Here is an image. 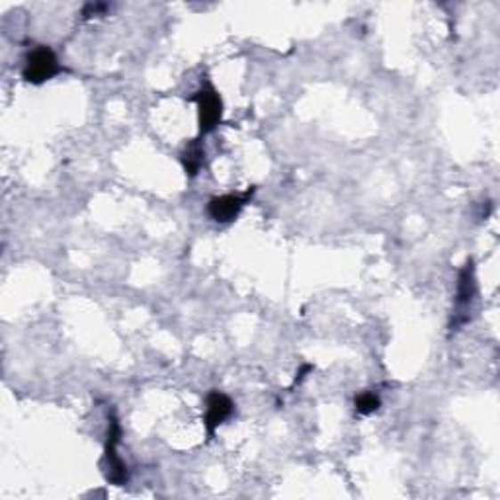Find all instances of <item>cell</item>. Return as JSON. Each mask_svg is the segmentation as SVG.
Here are the masks:
<instances>
[{"instance_id":"obj_1","label":"cell","mask_w":500,"mask_h":500,"mask_svg":"<svg viewBox=\"0 0 500 500\" xmlns=\"http://www.w3.org/2000/svg\"><path fill=\"white\" fill-rule=\"evenodd\" d=\"M477 299V276H475V264L469 258L465 266L459 270L457 276V294H456V309L452 317V325L449 328L457 331L464 325L472 321V311Z\"/></svg>"},{"instance_id":"obj_2","label":"cell","mask_w":500,"mask_h":500,"mask_svg":"<svg viewBox=\"0 0 500 500\" xmlns=\"http://www.w3.org/2000/svg\"><path fill=\"white\" fill-rule=\"evenodd\" d=\"M63 71L65 69L59 63L53 49L47 45H37L26 55L22 77L29 85H44Z\"/></svg>"},{"instance_id":"obj_3","label":"cell","mask_w":500,"mask_h":500,"mask_svg":"<svg viewBox=\"0 0 500 500\" xmlns=\"http://www.w3.org/2000/svg\"><path fill=\"white\" fill-rule=\"evenodd\" d=\"M190 100L198 106L199 135H207L217 129L223 119V100L212 85H204Z\"/></svg>"},{"instance_id":"obj_4","label":"cell","mask_w":500,"mask_h":500,"mask_svg":"<svg viewBox=\"0 0 500 500\" xmlns=\"http://www.w3.org/2000/svg\"><path fill=\"white\" fill-rule=\"evenodd\" d=\"M108 436H106V446H104V467H106V479L112 485L122 487L129 481V472L124 459L117 454L119 440H122V426L116 415L109 416L108 420Z\"/></svg>"},{"instance_id":"obj_5","label":"cell","mask_w":500,"mask_h":500,"mask_svg":"<svg viewBox=\"0 0 500 500\" xmlns=\"http://www.w3.org/2000/svg\"><path fill=\"white\" fill-rule=\"evenodd\" d=\"M254 194L253 190H246L245 194H225L215 196L209 199L207 204V215L214 219L215 223H231L241 215L245 206L250 202V198Z\"/></svg>"},{"instance_id":"obj_6","label":"cell","mask_w":500,"mask_h":500,"mask_svg":"<svg viewBox=\"0 0 500 500\" xmlns=\"http://www.w3.org/2000/svg\"><path fill=\"white\" fill-rule=\"evenodd\" d=\"M235 413V403L222 391H212L206 399V418L204 424L207 430V436L212 438L215 430L222 426L225 420H229Z\"/></svg>"},{"instance_id":"obj_7","label":"cell","mask_w":500,"mask_h":500,"mask_svg":"<svg viewBox=\"0 0 500 500\" xmlns=\"http://www.w3.org/2000/svg\"><path fill=\"white\" fill-rule=\"evenodd\" d=\"M180 161H182L184 173L190 178H196L199 174V170L204 168V163H206V151H204L202 143H199V139H196V141H192L184 149V153H182V157H180Z\"/></svg>"},{"instance_id":"obj_8","label":"cell","mask_w":500,"mask_h":500,"mask_svg":"<svg viewBox=\"0 0 500 500\" xmlns=\"http://www.w3.org/2000/svg\"><path fill=\"white\" fill-rule=\"evenodd\" d=\"M354 407H356L358 415H362V416L374 415L377 408L382 407V399H379V395L374 391H364L356 397Z\"/></svg>"},{"instance_id":"obj_9","label":"cell","mask_w":500,"mask_h":500,"mask_svg":"<svg viewBox=\"0 0 500 500\" xmlns=\"http://www.w3.org/2000/svg\"><path fill=\"white\" fill-rule=\"evenodd\" d=\"M109 6L108 4H102V3H96V4H86L85 6V10H83V16L85 18H93V16H100V14H104L106 10H108Z\"/></svg>"}]
</instances>
